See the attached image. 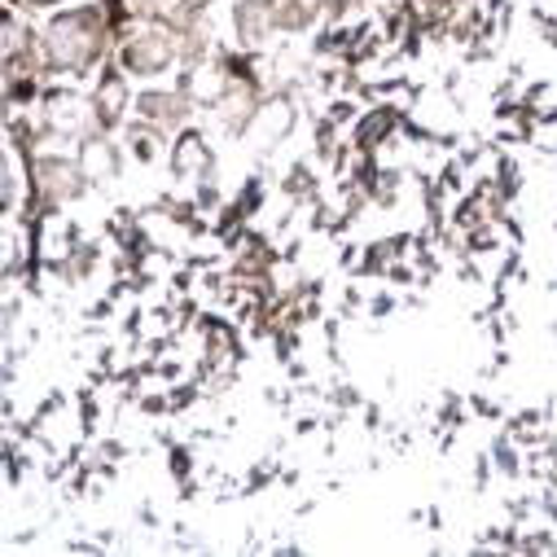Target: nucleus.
<instances>
[{
  "label": "nucleus",
  "mask_w": 557,
  "mask_h": 557,
  "mask_svg": "<svg viewBox=\"0 0 557 557\" xmlns=\"http://www.w3.org/2000/svg\"><path fill=\"white\" fill-rule=\"evenodd\" d=\"M255 110H259V92H255V84H246V79H233L228 92L215 101L220 123L233 127V132H246V123L255 119Z\"/></svg>",
  "instance_id": "9d476101"
},
{
  "label": "nucleus",
  "mask_w": 557,
  "mask_h": 557,
  "mask_svg": "<svg viewBox=\"0 0 557 557\" xmlns=\"http://www.w3.org/2000/svg\"><path fill=\"white\" fill-rule=\"evenodd\" d=\"M18 181H23V176H18V159L10 154V159H5V194H0L5 211H14V207H18Z\"/></svg>",
  "instance_id": "f3484780"
},
{
  "label": "nucleus",
  "mask_w": 557,
  "mask_h": 557,
  "mask_svg": "<svg viewBox=\"0 0 557 557\" xmlns=\"http://www.w3.org/2000/svg\"><path fill=\"white\" fill-rule=\"evenodd\" d=\"M233 23H237V40H242L246 49H259V45H268V36L276 32L272 5H250V0H237Z\"/></svg>",
  "instance_id": "9b49d317"
},
{
  "label": "nucleus",
  "mask_w": 557,
  "mask_h": 557,
  "mask_svg": "<svg viewBox=\"0 0 557 557\" xmlns=\"http://www.w3.org/2000/svg\"><path fill=\"white\" fill-rule=\"evenodd\" d=\"M330 5V0H276L272 5V18H276V32H308L312 18Z\"/></svg>",
  "instance_id": "ddd939ff"
},
{
  "label": "nucleus",
  "mask_w": 557,
  "mask_h": 557,
  "mask_svg": "<svg viewBox=\"0 0 557 557\" xmlns=\"http://www.w3.org/2000/svg\"><path fill=\"white\" fill-rule=\"evenodd\" d=\"M119 163H123V159H119V146L106 136V127L84 136V146H79V168H84L88 185H110V181H119Z\"/></svg>",
  "instance_id": "0eeeda50"
},
{
  "label": "nucleus",
  "mask_w": 557,
  "mask_h": 557,
  "mask_svg": "<svg viewBox=\"0 0 557 557\" xmlns=\"http://www.w3.org/2000/svg\"><path fill=\"white\" fill-rule=\"evenodd\" d=\"M23 5H32V10H36V5H53V0H23Z\"/></svg>",
  "instance_id": "6ab92c4d"
},
{
  "label": "nucleus",
  "mask_w": 557,
  "mask_h": 557,
  "mask_svg": "<svg viewBox=\"0 0 557 557\" xmlns=\"http://www.w3.org/2000/svg\"><path fill=\"white\" fill-rule=\"evenodd\" d=\"M250 5H276V0H250Z\"/></svg>",
  "instance_id": "aec40b11"
},
{
  "label": "nucleus",
  "mask_w": 557,
  "mask_h": 557,
  "mask_svg": "<svg viewBox=\"0 0 557 557\" xmlns=\"http://www.w3.org/2000/svg\"><path fill=\"white\" fill-rule=\"evenodd\" d=\"M233 75L224 62H189V75L181 79V92L194 101V106H215L224 92H228Z\"/></svg>",
  "instance_id": "6e6552de"
},
{
  "label": "nucleus",
  "mask_w": 557,
  "mask_h": 557,
  "mask_svg": "<svg viewBox=\"0 0 557 557\" xmlns=\"http://www.w3.org/2000/svg\"><path fill=\"white\" fill-rule=\"evenodd\" d=\"M32 53V27H23L14 14H5V58Z\"/></svg>",
  "instance_id": "dca6fc26"
},
{
  "label": "nucleus",
  "mask_w": 557,
  "mask_h": 557,
  "mask_svg": "<svg viewBox=\"0 0 557 557\" xmlns=\"http://www.w3.org/2000/svg\"><path fill=\"white\" fill-rule=\"evenodd\" d=\"M185 5H189V10H194V14H207V10H211V5H215V0H185Z\"/></svg>",
  "instance_id": "a211bd4d"
},
{
  "label": "nucleus",
  "mask_w": 557,
  "mask_h": 557,
  "mask_svg": "<svg viewBox=\"0 0 557 557\" xmlns=\"http://www.w3.org/2000/svg\"><path fill=\"white\" fill-rule=\"evenodd\" d=\"M290 127H295V106H290V97H268V101H259L255 119L246 123V141H250L255 150H272L276 141H286Z\"/></svg>",
  "instance_id": "39448f33"
},
{
  "label": "nucleus",
  "mask_w": 557,
  "mask_h": 557,
  "mask_svg": "<svg viewBox=\"0 0 557 557\" xmlns=\"http://www.w3.org/2000/svg\"><path fill=\"white\" fill-rule=\"evenodd\" d=\"M189 114H194V101H189L181 88H176V92H159V88H150V92L136 97V119H150V123L163 127V132L185 127Z\"/></svg>",
  "instance_id": "423d86ee"
},
{
  "label": "nucleus",
  "mask_w": 557,
  "mask_h": 557,
  "mask_svg": "<svg viewBox=\"0 0 557 557\" xmlns=\"http://www.w3.org/2000/svg\"><path fill=\"white\" fill-rule=\"evenodd\" d=\"M176 36H181V58L185 62H202L211 53V27L202 23V14H194Z\"/></svg>",
  "instance_id": "2eb2a0df"
},
{
  "label": "nucleus",
  "mask_w": 557,
  "mask_h": 557,
  "mask_svg": "<svg viewBox=\"0 0 557 557\" xmlns=\"http://www.w3.org/2000/svg\"><path fill=\"white\" fill-rule=\"evenodd\" d=\"M40 119H45V132L58 136V141H84L97 127V106L84 92H49Z\"/></svg>",
  "instance_id": "20e7f679"
},
{
  "label": "nucleus",
  "mask_w": 557,
  "mask_h": 557,
  "mask_svg": "<svg viewBox=\"0 0 557 557\" xmlns=\"http://www.w3.org/2000/svg\"><path fill=\"white\" fill-rule=\"evenodd\" d=\"M207 168H211L207 141H202L198 132H185L181 141L172 146V176L176 181H198V176H207Z\"/></svg>",
  "instance_id": "f8f14e48"
},
{
  "label": "nucleus",
  "mask_w": 557,
  "mask_h": 557,
  "mask_svg": "<svg viewBox=\"0 0 557 557\" xmlns=\"http://www.w3.org/2000/svg\"><path fill=\"white\" fill-rule=\"evenodd\" d=\"M127 146H132V154L141 159V163H154L163 154V127H154L150 119H136L127 127Z\"/></svg>",
  "instance_id": "4468645a"
},
{
  "label": "nucleus",
  "mask_w": 557,
  "mask_h": 557,
  "mask_svg": "<svg viewBox=\"0 0 557 557\" xmlns=\"http://www.w3.org/2000/svg\"><path fill=\"white\" fill-rule=\"evenodd\" d=\"M176 58H181V36H176L172 27H159V23H150L146 32L127 36L123 49H119L123 71H127V75H141V79L163 75Z\"/></svg>",
  "instance_id": "f03ea898"
},
{
  "label": "nucleus",
  "mask_w": 557,
  "mask_h": 557,
  "mask_svg": "<svg viewBox=\"0 0 557 557\" xmlns=\"http://www.w3.org/2000/svg\"><path fill=\"white\" fill-rule=\"evenodd\" d=\"M106 53V14L97 5H79L58 14L45 27V62L53 71H88Z\"/></svg>",
  "instance_id": "f257e3e1"
},
{
  "label": "nucleus",
  "mask_w": 557,
  "mask_h": 557,
  "mask_svg": "<svg viewBox=\"0 0 557 557\" xmlns=\"http://www.w3.org/2000/svg\"><path fill=\"white\" fill-rule=\"evenodd\" d=\"M92 106H97V123H101L106 132H110V127H119V123H123V114H127V106H132V88H127V79H123L119 71H106V75L97 79Z\"/></svg>",
  "instance_id": "1a4fd4ad"
},
{
  "label": "nucleus",
  "mask_w": 557,
  "mask_h": 557,
  "mask_svg": "<svg viewBox=\"0 0 557 557\" xmlns=\"http://www.w3.org/2000/svg\"><path fill=\"white\" fill-rule=\"evenodd\" d=\"M32 181H36V194H40V202H45L49 211L75 202V198L84 194V185H88L79 159H62V154L36 159V163H32Z\"/></svg>",
  "instance_id": "7ed1b4c3"
}]
</instances>
